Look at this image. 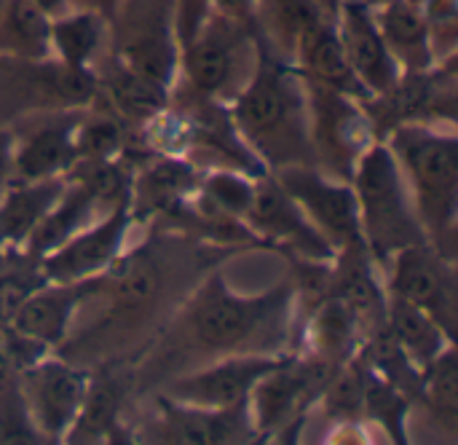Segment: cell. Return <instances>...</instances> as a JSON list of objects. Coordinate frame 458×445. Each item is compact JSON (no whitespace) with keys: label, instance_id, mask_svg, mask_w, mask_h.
<instances>
[{"label":"cell","instance_id":"obj_1","mask_svg":"<svg viewBox=\"0 0 458 445\" xmlns=\"http://www.w3.org/2000/svg\"><path fill=\"white\" fill-rule=\"evenodd\" d=\"M233 252L156 226L99 277L91 295L102 304L97 320L81 330L75 328L56 355L83 368L118 365L145 336H158L196 282Z\"/></svg>","mask_w":458,"mask_h":445},{"label":"cell","instance_id":"obj_2","mask_svg":"<svg viewBox=\"0 0 458 445\" xmlns=\"http://www.w3.org/2000/svg\"><path fill=\"white\" fill-rule=\"evenodd\" d=\"M298 312L295 279H282L260 293H239L217 266L182 298L153 347H145L134 376L153 373L166 381L228 355H287V347L298 341Z\"/></svg>","mask_w":458,"mask_h":445},{"label":"cell","instance_id":"obj_3","mask_svg":"<svg viewBox=\"0 0 458 445\" xmlns=\"http://www.w3.org/2000/svg\"><path fill=\"white\" fill-rule=\"evenodd\" d=\"M255 62L228 113L258 161L268 169L317 167L311 148V118L306 78L255 27Z\"/></svg>","mask_w":458,"mask_h":445},{"label":"cell","instance_id":"obj_4","mask_svg":"<svg viewBox=\"0 0 458 445\" xmlns=\"http://www.w3.org/2000/svg\"><path fill=\"white\" fill-rule=\"evenodd\" d=\"M384 142L408 183L427 242L445 258H458V137L456 126L400 124Z\"/></svg>","mask_w":458,"mask_h":445},{"label":"cell","instance_id":"obj_5","mask_svg":"<svg viewBox=\"0 0 458 445\" xmlns=\"http://www.w3.org/2000/svg\"><path fill=\"white\" fill-rule=\"evenodd\" d=\"M365 250L384 271L394 252L427 242L403 169L384 140H376L352 172Z\"/></svg>","mask_w":458,"mask_h":445},{"label":"cell","instance_id":"obj_6","mask_svg":"<svg viewBox=\"0 0 458 445\" xmlns=\"http://www.w3.org/2000/svg\"><path fill=\"white\" fill-rule=\"evenodd\" d=\"M338 368L341 365L306 352H290L276 368H271L247 398L258 441L293 443Z\"/></svg>","mask_w":458,"mask_h":445},{"label":"cell","instance_id":"obj_7","mask_svg":"<svg viewBox=\"0 0 458 445\" xmlns=\"http://www.w3.org/2000/svg\"><path fill=\"white\" fill-rule=\"evenodd\" d=\"M252 35L255 30L220 13H209L204 27L180 48L177 83L193 94L231 102L255 62Z\"/></svg>","mask_w":458,"mask_h":445},{"label":"cell","instance_id":"obj_8","mask_svg":"<svg viewBox=\"0 0 458 445\" xmlns=\"http://www.w3.org/2000/svg\"><path fill=\"white\" fill-rule=\"evenodd\" d=\"M94 97V70H72L54 56H0V124H13L24 116L46 110L89 107Z\"/></svg>","mask_w":458,"mask_h":445},{"label":"cell","instance_id":"obj_9","mask_svg":"<svg viewBox=\"0 0 458 445\" xmlns=\"http://www.w3.org/2000/svg\"><path fill=\"white\" fill-rule=\"evenodd\" d=\"M306 94L314 161L330 177L349 183L360 156L378 140L373 118L362 99H354L344 91L314 83L309 78Z\"/></svg>","mask_w":458,"mask_h":445},{"label":"cell","instance_id":"obj_10","mask_svg":"<svg viewBox=\"0 0 458 445\" xmlns=\"http://www.w3.org/2000/svg\"><path fill=\"white\" fill-rule=\"evenodd\" d=\"M27 414L46 443H64L72 430L91 381V368H83L56 352L16 371Z\"/></svg>","mask_w":458,"mask_h":445},{"label":"cell","instance_id":"obj_11","mask_svg":"<svg viewBox=\"0 0 458 445\" xmlns=\"http://www.w3.org/2000/svg\"><path fill=\"white\" fill-rule=\"evenodd\" d=\"M376 137L384 140L400 124H437L456 126L458 73L456 56L437 62L424 73H403L400 81L378 97L365 102Z\"/></svg>","mask_w":458,"mask_h":445},{"label":"cell","instance_id":"obj_12","mask_svg":"<svg viewBox=\"0 0 458 445\" xmlns=\"http://www.w3.org/2000/svg\"><path fill=\"white\" fill-rule=\"evenodd\" d=\"M384 290L432 314L454 338L458 325L456 261L437 252L429 242L403 247L381 271Z\"/></svg>","mask_w":458,"mask_h":445},{"label":"cell","instance_id":"obj_13","mask_svg":"<svg viewBox=\"0 0 458 445\" xmlns=\"http://www.w3.org/2000/svg\"><path fill=\"white\" fill-rule=\"evenodd\" d=\"M244 226L268 247L290 261L333 263V244L314 228L298 201L268 172L255 180V196L244 215Z\"/></svg>","mask_w":458,"mask_h":445},{"label":"cell","instance_id":"obj_14","mask_svg":"<svg viewBox=\"0 0 458 445\" xmlns=\"http://www.w3.org/2000/svg\"><path fill=\"white\" fill-rule=\"evenodd\" d=\"M131 441L161 445H242L260 443L247 403L236 408H201L156 398L153 416L134 430Z\"/></svg>","mask_w":458,"mask_h":445},{"label":"cell","instance_id":"obj_15","mask_svg":"<svg viewBox=\"0 0 458 445\" xmlns=\"http://www.w3.org/2000/svg\"><path fill=\"white\" fill-rule=\"evenodd\" d=\"M271 175L298 201V207L335 252L365 244L352 183L330 177L319 167H284Z\"/></svg>","mask_w":458,"mask_h":445},{"label":"cell","instance_id":"obj_16","mask_svg":"<svg viewBox=\"0 0 458 445\" xmlns=\"http://www.w3.org/2000/svg\"><path fill=\"white\" fill-rule=\"evenodd\" d=\"M290 355V352H287ZM287 355H228L209 363H201L196 368H188L182 373L169 376L161 384V395L201 406V408H236L244 406L255 384L276 368Z\"/></svg>","mask_w":458,"mask_h":445},{"label":"cell","instance_id":"obj_17","mask_svg":"<svg viewBox=\"0 0 458 445\" xmlns=\"http://www.w3.org/2000/svg\"><path fill=\"white\" fill-rule=\"evenodd\" d=\"M86 107L24 116L13 124V180L64 177L78 161V124Z\"/></svg>","mask_w":458,"mask_h":445},{"label":"cell","instance_id":"obj_18","mask_svg":"<svg viewBox=\"0 0 458 445\" xmlns=\"http://www.w3.org/2000/svg\"><path fill=\"white\" fill-rule=\"evenodd\" d=\"M134 220L129 199L97 218L91 226L62 242L56 250L38 258V271L46 282H81L105 274L129 247Z\"/></svg>","mask_w":458,"mask_h":445},{"label":"cell","instance_id":"obj_19","mask_svg":"<svg viewBox=\"0 0 458 445\" xmlns=\"http://www.w3.org/2000/svg\"><path fill=\"white\" fill-rule=\"evenodd\" d=\"M99 277L81 279V282H46L43 279L40 285H35L16 301L5 325L13 333L24 336L27 341L38 344L40 349L56 352L70 338L89 295L97 293Z\"/></svg>","mask_w":458,"mask_h":445},{"label":"cell","instance_id":"obj_20","mask_svg":"<svg viewBox=\"0 0 458 445\" xmlns=\"http://www.w3.org/2000/svg\"><path fill=\"white\" fill-rule=\"evenodd\" d=\"M201 172V167L177 156L150 153V158L140 161L131 169L129 188V212L134 228L156 223L191 201L199 191Z\"/></svg>","mask_w":458,"mask_h":445},{"label":"cell","instance_id":"obj_21","mask_svg":"<svg viewBox=\"0 0 458 445\" xmlns=\"http://www.w3.org/2000/svg\"><path fill=\"white\" fill-rule=\"evenodd\" d=\"M335 30L344 54L365 91L370 97L386 94L400 81L403 70L378 32L373 5L368 0H341L335 13Z\"/></svg>","mask_w":458,"mask_h":445},{"label":"cell","instance_id":"obj_22","mask_svg":"<svg viewBox=\"0 0 458 445\" xmlns=\"http://www.w3.org/2000/svg\"><path fill=\"white\" fill-rule=\"evenodd\" d=\"M94 75H97L94 102L115 113L123 124L142 126L148 118L161 113L172 99V91L166 86L134 73L113 51H105L97 59Z\"/></svg>","mask_w":458,"mask_h":445},{"label":"cell","instance_id":"obj_23","mask_svg":"<svg viewBox=\"0 0 458 445\" xmlns=\"http://www.w3.org/2000/svg\"><path fill=\"white\" fill-rule=\"evenodd\" d=\"M311 312L303 328H298V349L311 357L344 365L357 357L365 341V328L357 314L335 295L325 293L311 301Z\"/></svg>","mask_w":458,"mask_h":445},{"label":"cell","instance_id":"obj_24","mask_svg":"<svg viewBox=\"0 0 458 445\" xmlns=\"http://www.w3.org/2000/svg\"><path fill=\"white\" fill-rule=\"evenodd\" d=\"M293 64L301 70L303 78H309L314 83L330 86V89L344 91L362 102L370 99V94L365 91V86L360 83V78L354 75V70L344 54L333 16H322L303 32V38L295 46Z\"/></svg>","mask_w":458,"mask_h":445},{"label":"cell","instance_id":"obj_25","mask_svg":"<svg viewBox=\"0 0 458 445\" xmlns=\"http://www.w3.org/2000/svg\"><path fill=\"white\" fill-rule=\"evenodd\" d=\"M126 389L129 384L123 381V373H113V365H99L97 373L91 371L83 408L64 443H102L115 441V432H131L123 424Z\"/></svg>","mask_w":458,"mask_h":445},{"label":"cell","instance_id":"obj_26","mask_svg":"<svg viewBox=\"0 0 458 445\" xmlns=\"http://www.w3.org/2000/svg\"><path fill=\"white\" fill-rule=\"evenodd\" d=\"M105 210L102 201L81 183L67 177L59 199L54 201V207L43 215V220L35 226V231L30 234V239L24 242L21 252L30 255L32 261L43 258L46 252L56 250L62 242H67L70 236H75L78 231H83L86 226H91L97 218H102Z\"/></svg>","mask_w":458,"mask_h":445},{"label":"cell","instance_id":"obj_27","mask_svg":"<svg viewBox=\"0 0 458 445\" xmlns=\"http://www.w3.org/2000/svg\"><path fill=\"white\" fill-rule=\"evenodd\" d=\"M373 16L389 54L397 59L403 73H424L437 64L419 5L408 0H384L373 5Z\"/></svg>","mask_w":458,"mask_h":445},{"label":"cell","instance_id":"obj_28","mask_svg":"<svg viewBox=\"0 0 458 445\" xmlns=\"http://www.w3.org/2000/svg\"><path fill=\"white\" fill-rule=\"evenodd\" d=\"M67 177H43V180H11L0 193V247L19 250L54 207L64 188Z\"/></svg>","mask_w":458,"mask_h":445},{"label":"cell","instance_id":"obj_29","mask_svg":"<svg viewBox=\"0 0 458 445\" xmlns=\"http://www.w3.org/2000/svg\"><path fill=\"white\" fill-rule=\"evenodd\" d=\"M51 56L72 70H94L110 46V21L89 8H70L51 19Z\"/></svg>","mask_w":458,"mask_h":445},{"label":"cell","instance_id":"obj_30","mask_svg":"<svg viewBox=\"0 0 458 445\" xmlns=\"http://www.w3.org/2000/svg\"><path fill=\"white\" fill-rule=\"evenodd\" d=\"M386 328L419 371L456 344V338L432 314L389 293H386Z\"/></svg>","mask_w":458,"mask_h":445},{"label":"cell","instance_id":"obj_31","mask_svg":"<svg viewBox=\"0 0 458 445\" xmlns=\"http://www.w3.org/2000/svg\"><path fill=\"white\" fill-rule=\"evenodd\" d=\"M51 19L35 0H5L0 11V56L46 59L51 56Z\"/></svg>","mask_w":458,"mask_h":445},{"label":"cell","instance_id":"obj_32","mask_svg":"<svg viewBox=\"0 0 458 445\" xmlns=\"http://www.w3.org/2000/svg\"><path fill=\"white\" fill-rule=\"evenodd\" d=\"M416 406H421L437 427L451 438L458 432V363L456 344L448 347L437 360L421 368Z\"/></svg>","mask_w":458,"mask_h":445},{"label":"cell","instance_id":"obj_33","mask_svg":"<svg viewBox=\"0 0 458 445\" xmlns=\"http://www.w3.org/2000/svg\"><path fill=\"white\" fill-rule=\"evenodd\" d=\"M360 363H362V357H360ZM362 373H365V422L370 427H378L386 435V441L408 445L411 443L408 419H411V408H413L411 398H405L400 389H394L386 379H381L365 363H362Z\"/></svg>","mask_w":458,"mask_h":445},{"label":"cell","instance_id":"obj_34","mask_svg":"<svg viewBox=\"0 0 458 445\" xmlns=\"http://www.w3.org/2000/svg\"><path fill=\"white\" fill-rule=\"evenodd\" d=\"M327 16L317 0H263L260 8V30L271 40V46L293 62L295 46L303 32Z\"/></svg>","mask_w":458,"mask_h":445},{"label":"cell","instance_id":"obj_35","mask_svg":"<svg viewBox=\"0 0 458 445\" xmlns=\"http://www.w3.org/2000/svg\"><path fill=\"white\" fill-rule=\"evenodd\" d=\"M317 408L333 427L368 424L365 422V373L360 357L344 363L327 381Z\"/></svg>","mask_w":458,"mask_h":445},{"label":"cell","instance_id":"obj_36","mask_svg":"<svg viewBox=\"0 0 458 445\" xmlns=\"http://www.w3.org/2000/svg\"><path fill=\"white\" fill-rule=\"evenodd\" d=\"M255 180L258 177H252L236 167H209L201 172L199 196L204 201H209L215 210L244 223V215L255 196Z\"/></svg>","mask_w":458,"mask_h":445},{"label":"cell","instance_id":"obj_37","mask_svg":"<svg viewBox=\"0 0 458 445\" xmlns=\"http://www.w3.org/2000/svg\"><path fill=\"white\" fill-rule=\"evenodd\" d=\"M419 8L429 30L435 59H454L458 51V0H424Z\"/></svg>","mask_w":458,"mask_h":445},{"label":"cell","instance_id":"obj_38","mask_svg":"<svg viewBox=\"0 0 458 445\" xmlns=\"http://www.w3.org/2000/svg\"><path fill=\"white\" fill-rule=\"evenodd\" d=\"M209 13H212L209 0H172V30L180 48L204 27Z\"/></svg>","mask_w":458,"mask_h":445},{"label":"cell","instance_id":"obj_39","mask_svg":"<svg viewBox=\"0 0 458 445\" xmlns=\"http://www.w3.org/2000/svg\"><path fill=\"white\" fill-rule=\"evenodd\" d=\"M209 3H212V13H220L231 21L250 27V30H255L260 24L263 0H209Z\"/></svg>","mask_w":458,"mask_h":445},{"label":"cell","instance_id":"obj_40","mask_svg":"<svg viewBox=\"0 0 458 445\" xmlns=\"http://www.w3.org/2000/svg\"><path fill=\"white\" fill-rule=\"evenodd\" d=\"M13 180V129L0 124V193Z\"/></svg>","mask_w":458,"mask_h":445},{"label":"cell","instance_id":"obj_41","mask_svg":"<svg viewBox=\"0 0 458 445\" xmlns=\"http://www.w3.org/2000/svg\"><path fill=\"white\" fill-rule=\"evenodd\" d=\"M70 3H72V8H89V11L102 13L107 21H113V16L118 13L123 0H70Z\"/></svg>","mask_w":458,"mask_h":445},{"label":"cell","instance_id":"obj_42","mask_svg":"<svg viewBox=\"0 0 458 445\" xmlns=\"http://www.w3.org/2000/svg\"><path fill=\"white\" fill-rule=\"evenodd\" d=\"M35 5H38L48 19L62 16L64 11H70V8H72V3H70V0H35Z\"/></svg>","mask_w":458,"mask_h":445},{"label":"cell","instance_id":"obj_43","mask_svg":"<svg viewBox=\"0 0 458 445\" xmlns=\"http://www.w3.org/2000/svg\"><path fill=\"white\" fill-rule=\"evenodd\" d=\"M319 5H322V11L327 13V16H333L335 19V13H338V5H341V0H317Z\"/></svg>","mask_w":458,"mask_h":445},{"label":"cell","instance_id":"obj_44","mask_svg":"<svg viewBox=\"0 0 458 445\" xmlns=\"http://www.w3.org/2000/svg\"><path fill=\"white\" fill-rule=\"evenodd\" d=\"M408 3H413V5H421L424 0H408Z\"/></svg>","mask_w":458,"mask_h":445},{"label":"cell","instance_id":"obj_45","mask_svg":"<svg viewBox=\"0 0 458 445\" xmlns=\"http://www.w3.org/2000/svg\"><path fill=\"white\" fill-rule=\"evenodd\" d=\"M370 5H378V3H384V0H368Z\"/></svg>","mask_w":458,"mask_h":445},{"label":"cell","instance_id":"obj_46","mask_svg":"<svg viewBox=\"0 0 458 445\" xmlns=\"http://www.w3.org/2000/svg\"><path fill=\"white\" fill-rule=\"evenodd\" d=\"M3 5H5V0H0V11H3Z\"/></svg>","mask_w":458,"mask_h":445},{"label":"cell","instance_id":"obj_47","mask_svg":"<svg viewBox=\"0 0 458 445\" xmlns=\"http://www.w3.org/2000/svg\"><path fill=\"white\" fill-rule=\"evenodd\" d=\"M3 250H5V247H3Z\"/></svg>","mask_w":458,"mask_h":445}]
</instances>
